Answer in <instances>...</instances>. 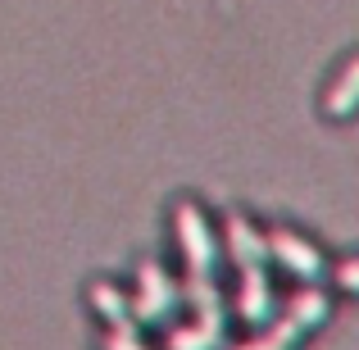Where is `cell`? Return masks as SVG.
Returning a JSON list of instances; mask_svg holds the SVG:
<instances>
[{"label":"cell","mask_w":359,"mask_h":350,"mask_svg":"<svg viewBox=\"0 0 359 350\" xmlns=\"http://www.w3.org/2000/svg\"><path fill=\"white\" fill-rule=\"evenodd\" d=\"M128 296H132V323H137V328H168V323H177V309H182V282L168 278V269L159 260L141 264Z\"/></svg>","instance_id":"obj_1"},{"label":"cell","mask_w":359,"mask_h":350,"mask_svg":"<svg viewBox=\"0 0 359 350\" xmlns=\"http://www.w3.org/2000/svg\"><path fill=\"white\" fill-rule=\"evenodd\" d=\"M173 241H177V255H182L187 273H214L219 269V260H223L219 228L210 223V214L196 201L173 205Z\"/></svg>","instance_id":"obj_2"},{"label":"cell","mask_w":359,"mask_h":350,"mask_svg":"<svg viewBox=\"0 0 359 350\" xmlns=\"http://www.w3.org/2000/svg\"><path fill=\"white\" fill-rule=\"evenodd\" d=\"M269 264L282 269L291 282H323L327 269H332L327 255L296 228H269Z\"/></svg>","instance_id":"obj_3"},{"label":"cell","mask_w":359,"mask_h":350,"mask_svg":"<svg viewBox=\"0 0 359 350\" xmlns=\"http://www.w3.org/2000/svg\"><path fill=\"white\" fill-rule=\"evenodd\" d=\"M228 314L237 318V323H245L250 332L278 318V291H273L269 264L237 273V291H232V300H228Z\"/></svg>","instance_id":"obj_4"},{"label":"cell","mask_w":359,"mask_h":350,"mask_svg":"<svg viewBox=\"0 0 359 350\" xmlns=\"http://www.w3.org/2000/svg\"><path fill=\"white\" fill-rule=\"evenodd\" d=\"M219 245H223V260H228L237 273L269 264V232H264L255 219H245L241 210H228V214H223V223H219Z\"/></svg>","instance_id":"obj_5"},{"label":"cell","mask_w":359,"mask_h":350,"mask_svg":"<svg viewBox=\"0 0 359 350\" xmlns=\"http://www.w3.org/2000/svg\"><path fill=\"white\" fill-rule=\"evenodd\" d=\"M182 305L191 309V318L228 332V296L219 291L214 273H187L182 278Z\"/></svg>","instance_id":"obj_6"},{"label":"cell","mask_w":359,"mask_h":350,"mask_svg":"<svg viewBox=\"0 0 359 350\" xmlns=\"http://www.w3.org/2000/svg\"><path fill=\"white\" fill-rule=\"evenodd\" d=\"M282 314L300 328V332H318V328L332 318V300H327L323 282H296V291L287 296Z\"/></svg>","instance_id":"obj_7"},{"label":"cell","mask_w":359,"mask_h":350,"mask_svg":"<svg viewBox=\"0 0 359 350\" xmlns=\"http://www.w3.org/2000/svg\"><path fill=\"white\" fill-rule=\"evenodd\" d=\"M323 109L332 119H355L359 114V55H351V60L337 69V78L327 82Z\"/></svg>","instance_id":"obj_8"},{"label":"cell","mask_w":359,"mask_h":350,"mask_svg":"<svg viewBox=\"0 0 359 350\" xmlns=\"http://www.w3.org/2000/svg\"><path fill=\"white\" fill-rule=\"evenodd\" d=\"M87 305H91V314H96L105 328L132 323V296L118 287V282H91L87 287Z\"/></svg>","instance_id":"obj_9"},{"label":"cell","mask_w":359,"mask_h":350,"mask_svg":"<svg viewBox=\"0 0 359 350\" xmlns=\"http://www.w3.org/2000/svg\"><path fill=\"white\" fill-rule=\"evenodd\" d=\"M164 350H223L228 346V332L201 323V318H187V323H168L164 328Z\"/></svg>","instance_id":"obj_10"},{"label":"cell","mask_w":359,"mask_h":350,"mask_svg":"<svg viewBox=\"0 0 359 350\" xmlns=\"http://www.w3.org/2000/svg\"><path fill=\"white\" fill-rule=\"evenodd\" d=\"M300 337H305V332H300L287 314H278L273 323L255 328V337H245V342H237V346H223V350H296Z\"/></svg>","instance_id":"obj_11"},{"label":"cell","mask_w":359,"mask_h":350,"mask_svg":"<svg viewBox=\"0 0 359 350\" xmlns=\"http://www.w3.org/2000/svg\"><path fill=\"white\" fill-rule=\"evenodd\" d=\"M100 350H155V346L146 342V332H141L137 323H123V328H105Z\"/></svg>","instance_id":"obj_12"},{"label":"cell","mask_w":359,"mask_h":350,"mask_svg":"<svg viewBox=\"0 0 359 350\" xmlns=\"http://www.w3.org/2000/svg\"><path fill=\"white\" fill-rule=\"evenodd\" d=\"M327 278H332V287L341 291V296H359V255L337 260L332 269H327Z\"/></svg>","instance_id":"obj_13"}]
</instances>
